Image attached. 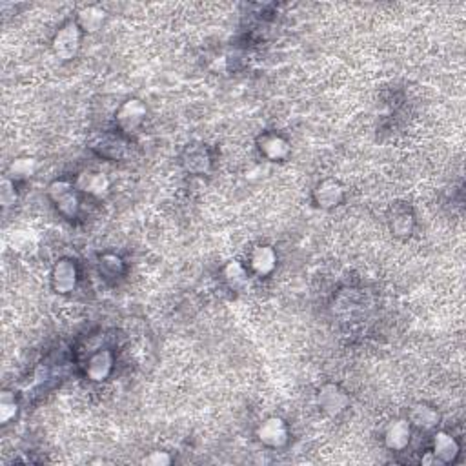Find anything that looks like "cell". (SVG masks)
I'll return each instance as SVG.
<instances>
[{"instance_id": "cell-8", "label": "cell", "mask_w": 466, "mask_h": 466, "mask_svg": "<svg viewBox=\"0 0 466 466\" xmlns=\"http://www.w3.org/2000/svg\"><path fill=\"white\" fill-rule=\"evenodd\" d=\"M314 199L321 208H335V206H339L343 203L344 188L334 178H326L315 188Z\"/></svg>"}, {"instance_id": "cell-20", "label": "cell", "mask_w": 466, "mask_h": 466, "mask_svg": "<svg viewBox=\"0 0 466 466\" xmlns=\"http://www.w3.org/2000/svg\"><path fill=\"white\" fill-rule=\"evenodd\" d=\"M11 246L13 250L17 251L33 250L35 246H37V237H35V233L30 232V229H15V232L11 233Z\"/></svg>"}, {"instance_id": "cell-17", "label": "cell", "mask_w": 466, "mask_h": 466, "mask_svg": "<svg viewBox=\"0 0 466 466\" xmlns=\"http://www.w3.org/2000/svg\"><path fill=\"white\" fill-rule=\"evenodd\" d=\"M437 421H439V414L426 404H416L410 410V423L416 424L417 428L430 430L436 426Z\"/></svg>"}, {"instance_id": "cell-15", "label": "cell", "mask_w": 466, "mask_h": 466, "mask_svg": "<svg viewBox=\"0 0 466 466\" xmlns=\"http://www.w3.org/2000/svg\"><path fill=\"white\" fill-rule=\"evenodd\" d=\"M106 21V13L102 11L97 6H86L79 11V18H76V24L82 31H88V33H95V31L101 30V25Z\"/></svg>"}, {"instance_id": "cell-13", "label": "cell", "mask_w": 466, "mask_h": 466, "mask_svg": "<svg viewBox=\"0 0 466 466\" xmlns=\"http://www.w3.org/2000/svg\"><path fill=\"white\" fill-rule=\"evenodd\" d=\"M433 455L439 462H452L459 455V445L454 437L446 432H437L433 437Z\"/></svg>"}, {"instance_id": "cell-7", "label": "cell", "mask_w": 466, "mask_h": 466, "mask_svg": "<svg viewBox=\"0 0 466 466\" xmlns=\"http://www.w3.org/2000/svg\"><path fill=\"white\" fill-rule=\"evenodd\" d=\"M411 428L410 421L407 419H397L392 421L385 430V445L394 452H401L410 445Z\"/></svg>"}, {"instance_id": "cell-10", "label": "cell", "mask_w": 466, "mask_h": 466, "mask_svg": "<svg viewBox=\"0 0 466 466\" xmlns=\"http://www.w3.org/2000/svg\"><path fill=\"white\" fill-rule=\"evenodd\" d=\"M258 149L270 161H284L290 155V144L284 137L275 133H266L257 140Z\"/></svg>"}, {"instance_id": "cell-1", "label": "cell", "mask_w": 466, "mask_h": 466, "mask_svg": "<svg viewBox=\"0 0 466 466\" xmlns=\"http://www.w3.org/2000/svg\"><path fill=\"white\" fill-rule=\"evenodd\" d=\"M81 28L73 21L66 22V24L57 31L53 37V51L55 55L62 60H69L76 55V51L81 47Z\"/></svg>"}, {"instance_id": "cell-26", "label": "cell", "mask_w": 466, "mask_h": 466, "mask_svg": "<svg viewBox=\"0 0 466 466\" xmlns=\"http://www.w3.org/2000/svg\"><path fill=\"white\" fill-rule=\"evenodd\" d=\"M423 462H424V465H432V462H439V461L436 459V455H433V458H430V455H428V458L423 459Z\"/></svg>"}, {"instance_id": "cell-23", "label": "cell", "mask_w": 466, "mask_h": 466, "mask_svg": "<svg viewBox=\"0 0 466 466\" xmlns=\"http://www.w3.org/2000/svg\"><path fill=\"white\" fill-rule=\"evenodd\" d=\"M17 200V191H15V184H13L11 178H4L2 184H0V203L4 208L15 204Z\"/></svg>"}, {"instance_id": "cell-25", "label": "cell", "mask_w": 466, "mask_h": 466, "mask_svg": "<svg viewBox=\"0 0 466 466\" xmlns=\"http://www.w3.org/2000/svg\"><path fill=\"white\" fill-rule=\"evenodd\" d=\"M171 462V455L168 452H152L142 459V465L149 466H168Z\"/></svg>"}, {"instance_id": "cell-11", "label": "cell", "mask_w": 466, "mask_h": 466, "mask_svg": "<svg viewBox=\"0 0 466 466\" xmlns=\"http://www.w3.org/2000/svg\"><path fill=\"white\" fill-rule=\"evenodd\" d=\"M250 266L257 275H270L277 266V254L271 246H257L250 255Z\"/></svg>"}, {"instance_id": "cell-2", "label": "cell", "mask_w": 466, "mask_h": 466, "mask_svg": "<svg viewBox=\"0 0 466 466\" xmlns=\"http://www.w3.org/2000/svg\"><path fill=\"white\" fill-rule=\"evenodd\" d=\"M47 195H50V199L53 200L57 210H59L64 217L73 219V217L79 213V206H81L79 197H76V193L73 191L72 184L66 183V181H55V183L50 186V190H47Z\"/></svg>"}, {"instance_id": "cell-3", "label": "cell", "mask_w": 466, "mask_h": 466, "mask_svg": "<svg viewBox=\"0 0 466 466\" xmlns=\"http://www.w3.org/2000/svg\"><path fill=\"white\" fill-rule=\"evenodd\" d=\"M146 113H148V110H146L144 102L139 101V98H130V101L124 102L123 106L117 110L115 120H117V124H119L123 132L132 133L135 132L140 124L144 123Z\"/></svg>"}, {"instance_id": "cell-12", "label": "cell", "mask_w": 466, "mask_h": 466, "mask_svg": "<svg viewBox=\"0 0 466 466\" xmlns=\"http://www.w3.org/2000/svg\"><path fill=\"white\" fill-rule=\"evenodd\" d=\"M113 370V356H111L110 350H101L95 356H91V359L88 360V368L86 373L88 377L95 382H101L104 379H108V375Z\"/></svg>"}, {"instance_id": "cell-19", "label": "cell", "mask_w": 466, "mask_h": 466, "mask_svg": "<svg viewBox=\"0 0 466 466\" xmlns=\"http://www.w3.org/2000/svg\"><path fill=\"white\" fill-rule=\"evenodd\" d=\"M225 279L228 280V284L233 286V288H241V286L248 283V271H246V268L239 261H232L225 268Z\"/></svg>"}, {"instance_id": "cell-9", "label": "cell", "mask_w": 466, "mask_h": 466, "mask_svg": "<svg viewBox=\"0 0 466 466\" xmlns=\"http://www.w3.org/2000/svg\"><path fill=\"white\" fill-rule=\"evenodd\" d=\"M76 188L93 197H106L110 191V178L98 171H82L76 177Z\"/></svg>"}, {"instance_id": "cell-16", "label": "cell", "mask_w": 466, "mask_h": 466, "mask_svg": "<svg viewBox=\"0 0 466 466\" xmlns=\"http://www.w3.org/2000/svg\"><path fill=\"white\" fill-rule=\"evenodd\" d=\"M183 164L191 174H203V171H206L210 168L208 153H206L204 148H200V146L186 149L183 157Z\"/></svg>"}, {"instance_id": "cell-22", "label": "cell", "mask_w": 466, "mask_h": 466, "mask_svg": "<svg viewBox=\"0 0 466 466\" xmlns=\"http://www.w3.org/2000/svg\"><path fill=\"white\" fill-rule=\"evenodd\" d=\"M17 410L18 404L17 401H15V395H13L11 392H4L2 397H0V421L4 424L9 423L13 417L17 416Z\"/></svg>"}, {"instance_id": "cell-24", "label": "cell", "mask_w": 466, "mask_h": 466, "mask_svg": "<svg viewBox=\"0 0 466 466\" xmlns=\"http://www.w3.org/2000/svg\"><path fill=\"white\" fill-rule=\"evenodd\" d=\"M411 228H414V219L408 213H403V215L395 217L394 222H392V229L397 235H410Z\"/></svg>"}, {"instance_id": "cell-6", "label": "cell", "mask_w": 466, "mask_h": 466, "mask_svg": "<svg viewBox=\"0 0 466 466\" xmlns=\"http://www.w3.org/2000/svg\"><path fill=\"white\" fill-rule=\"evenodd\" d=\"M51 286L57 293H69L76 286V266L69 258H62L51 270Z\"/></svg>"}, {"instance_id": "cell-21", "label": "cell", "mask_w": 466, "mask_h": 466, "mask_svg": "<svg viewBox=\"0 0 466 466\" xmlns=\"http://www.w3.org/2000/svg\"><path fill=\"white\" fill-rule=\"evenodd\" d=\"M101 271L108 277H117L124 271L123 258L113 254H106L101 257Z\"/></svg>"}, {"instance_id": "cell-5", "label": "cell", "mask_w": 466, "mask_h": 466, "mask_svg": "<svg viewBox=\"0 0 466 466\" xmlns=\"http://www.w3.org/2000/svg\"><path fill=\"white\" fill-rule=\"evenodd\" d=\"M317 403L321 410L328 416H339L341 411L350 404V397L337 385H324L319 390Z\"/></svg>"}, {"instance_id": "cell-14", "label": "cell", "mask_w": 466, "mask_h": 466, "mask_svg": "<svg viewBox=\"0 0 466 466\" xmlns=\"http://www.w3.org/2000/svg\"><path fill=\"white\" fill-rule=\"evenodd\" d=\"M91 148L101 155H104V157L120 159L124 155V149H126V142L115 135H102L91 140Z\"/></svg>"}, {"instance_id": "cell-18", "label": "cell", "mask_w": 466, "mask_h": 466, "mask_svg": "<svg viewBox=\"0 0 466 466\" xmlns=\"http://www.w3.org/2000/svg\"><path fill=\"white\" fill-rule=\"evenodd\" d=\"M37 171V161L31 157H18L9 164L8 168V178L11 181H22L28 178Z\"/></svg>"}, {"instance_id": "cell-4", "label": "cell", "mask_w": 466, "mask_h": 466, "mask_svg": "<svg viewBox=\"0 0 466 466\" xmlns=\"http://www.w3.org/2000/svg\"><path fill=\"white\" fill-rule=\"evenodd\" d=\"M288 424L284 423L280 417H268L266 421L258 424L257 437L263 445L270 448H280L288 443Z\"/></svg>"}]
</instances>
